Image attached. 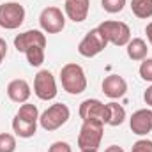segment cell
<instances>
[{
	"label": "cell",
	"instance_id": "obj_18",
	"mask_svg": "<svg viewBox=\"0 0 152 152\" xmlns=\"http://www.w3.org/2000/svg\"><path fill=\"white\" fill-rule=\"evenodd\" d=\"M131 11L140 20L152 18V0H131Z\"/></svg>",
	"mask_w": 152,
	"mask_h": 152
},
{
	"label": "cell",
	"instance_id": "obj_16",
	"mask_svg": "<svg viewBox=\"0 0 152 152\" xmlns=\"http://www.w3.org/2000/svg\"><path fill=\"white\" fill-rule=\"evenodd\" d=\"M12 131L20 138H32L36 134V131H37V122H28V120L14 115V118H12Z\"/></svg>",
	"mask_w": 152,
	"mask_h": 152
},
{
	"label": "cell",
	"instance_id": "obj_10",
	"mask_svg": "<svg viewBox=\"0 0 152 152\" xmlns=\"http://www.w3.org/2000/svg\"><path fill=\"white\" fill-rule=\"evenodd\" d=\"M34 46L46 48V36L41 30H27L14 37V48L21 53H25L27 50H30Z\"/></svg>",
	"mask_w": 152,
	"mask_h": 152
},
{
	"label": "cell",
	"instance_id": "obj_29",
	"mask_svg": "<svg viewBox=\"0 0 152 152\" xmlns=\"http://www.w3.org/2000/svg\"><path fill=\"white\" fill-rule=\"evenodd\" d=\"M104 152H124V149H122V147H118V145H110Z\"/></svg>",
	"mask_w": 152,
	"mask_h": 152
},
{
	"label": "cell",
	"instance_id": "obj_12",
	"mask_svg": "<svg viewBox=\"0 0 152 152\" xmlns=\"http://www.w3.org/2000/svg\"><path fill=\"white\" fill-rule=\"evenodd\" d=\"M103 92L110 99H120L127 92V81L118 75H110L103 80Z\"/></svg>",
	"mask_w": 152,
	"mask_h": 152
},
{
	"label": "cell",
	"instance_id": "obj_9",
	"mask_svg": "<svg viewBox=\"0 0 152 152\" xmlns=\"http://www.w3.org/2000/svg\"><path fill=\"white\" fill-rule=\"evenodd\" d=\"M78 113L81 120H101L103 124L106 122V104L101 103L99 99H85L80 104Z\"/></svg>",
	"mask_w": 152,
	"mask_h": 152
},
{
	"label": "cell",
	"instance_id": "obj_11",
	"mask_svg": "<svg viewBox=\"0 0 152 152\" xmlns=\"http://www.w3.org/2000/svg\"><path fill=\"white\" fill-rule=\"evenodd\" d=\"M129 127L138 136L149 134L152 131V110L142 108V110L134 112V113L131 115V118H129Z\"/></svg>",
	"mask_w": 152,
	"mask_h": 152
},
{
	"label": "cell",
	"instance_id": "obj_7",
	"mask_svg": "<svg viewBox=\"0 0 152 152\" xmlns=\"http://www.w3.org/2000/svg\"><path fill=\"white\" fill-rule=\"evenodd\" d=\"M39 25L46 34H58L66 27V16L58 7H44L39 14Z\"/></svg>",
	"mask_w": 152,
	"mask_h": 152
},
{
	"label": "cell",
	"instance_id": "obj_27",
	"mask_svg": "<svg viewBox=\"0 0 152 152\" xmlns=\"http://www.w3.org/2000/svg\"><path fill=\"white\" fill-rule=\"evenodd\" d=\"M143 101H145V103L152 108V85L145 90V92H143Z\"/></svg>",
	"mask_w": 152,
	"mask_h": 152
},
{
	"label": "cell",
	"instance_id": "obj_15",
	"mask_svg": "<svg viewBox=\"0 0 152 152\" xmlns=\"http://www.w3.org/2000/svg\"><path fill=\"white\" fill-rule=\"evenodd\" d=\"M126 51H127V57H129L131 60L142 62L143 58H147L149 48H147V42L142 37H134L126 44Z\"/></svg>",
	"mask_w": 152,
	"mask_h": 152
},
{
	"label": "cell",
	"instance_id": "obj_8",
	"mask_svg": "<svg viewBox=\"0 0 152 152\" xmlns=\"http://www.w3.org/2000/svg\"><path fill=\"white\" fill-rule=\"evenodd\" d=\"M57 81L51 71L42 69L39 71L34 78V94L37 96L41 101H51L57 97Z\"/></svg>",
	"mask_w": 152,
	"mask_h": 152
},
{
	"label": "cell",
	"instance_id": "obj_1",
	"mask_svg": "<svg viewBox=\"0 0 152 152\" xmlns=\"http://www.w3.org/2000/svg\"><path fill=\"white\" fill-rule=\"evenodd\" d=\"M60 81H62V88L67 94L78 96L81 92L87 90V76L85 71L80 64L69 62L60 69Z\"/></svg>",
	"mask_w": 152,
	"mask_h": 152
},
{
	"label": "cell",
	"instance_id": "obj_21",
	"mask_svg": "<svg viewBox=\"0 0 152 152\" xmlns=\"http://www.w3.org/2000/svg\"><path fill=\"white\" fill-rule=\"evenodd\" d=\"M16 151V138L9 133L0 134V152H14Z\"/></svg>",
	"mask_w": 152,
	"mask_h": 152
},
{
	"label": "cell",
	"instance_id": "obj_20",
	"mask_svg": "<svg viewBox=\"0 0 152 152\" xmlns=\"http://www.w3.org/2000/svg\"><path fill=\"white\" fill-rule=\"evenodd\" d=\"M25 55H27V60L32 67H39L44 62V48H41V46H34V48L27 50Z\"/></svg>",
	"mask_w": 152,
	"mask_h": 152
},
{
	"label": "cell",
	"instance_id": "obj_4",
	"mask_svg": "<svg viewBox=\"0 0 152 152\" xmlns=\"http://www.w3.org/2000/svg\"><path fill=\"white\" fill-rule=\"evenodd\" d=\"M103 36L106 37L108 44L113 46H126L131 41V28L127 23L124 21H113V20H106L97 27Z\"/></svg>",
	"mask_w": 152,
	"mask_h": 152
},
{
	"label": "cell",
	"instance_id": "obj_23",
	"mask_svg": "<svg viewBox=\"0 0 152 152\" xmlns=\"http://www.w3.org/2000/svg\"><path fill=\"white\" fill-rule=\"evenodd\" d=\"M140 76L145 81L152 83V58H143L140 64Z\"/></svg>",
	"mask_w": 152,
	"mask_h": 152
},
{
	"label": "cell",
	"instance_id": "obj_17",
	"mask_svg": "<svg viewBox=\"0 0 152 152\" xmlns=\"http://www.w3.org/2000/svg\"><path fill=\"white\" fill-rule=\"evenodd\" d=\"M126 120V110H124V106L122 104H118V103H108L106 104V122L104 124H108V126H120L122 122Z\"/></svg>",
	"mask_w": 152,
	"mask_h": 152
},
{
	"label": "cell",
	"instance_id": "obj_19",
	"mask_svg": "<svg viewBox=\"0 0 152 152\" xmlns=\"http://www.w3.org/2000/svg\"><path fill=\"white\" fill-rule=\"evenodd\" d=\"M18 117H21V118H25V120H28V122H37L39 120V110L36 104H30V103H23L21 106H20V110L16 112Z\"/></svg>",
	"mask_w": 152,
	"mask_h": 152
},
{
	"label": "cell",
	"instance_id": "obj_6",
	"mask_svg": "<svg viewBox=\"0 0 152 152\" xmlns=\"http://www.w3.org/2000/svg\"><path fill=\"white\" fill-rule=\"evenodd\" d=\"M108 46V41L103 36V32L99 28H92L88 34H85V37L80 41L78 44V53L81 57L92 58L96 55H99L104 48Z\"/></svg>",
	"mask_w": 152,
	"mask_h": 152
},
{
	"label": "cell",
	"instance_id": "obj_24",
	"mask_svg": "<svg viewBox=\"0 0 152 152\" xmlns=\"http://www.w3.org/2000/svg\"><path fill=\"white\" fill-rule=\"evenodd\" d=\"M131 152H152V142L151 140H147V138L138 140V142L133 145Z\"/></svg>",
	"mask_w": 152,
	"mask_h": 152
},
{
	"label": "cell",
	"instance_id": "obj_5",
	"mask_svg": "<svg viewBox=\"0 0 152 152\" xmlns=\"http://www.w3.org/2000/svg\"><path fill=\"white\" fill-rule=\"evenodd\" d=\"M25 21V7L20 2H5L0 5V27L5 30H16Z\"/></svg>",
	"mask_w": 152,
	"mask_h": 152
},
{
	"label": "cell",
	"instance_id": "obj_26",
	"mask_svg": "<svg viewBox=\"0 0 152 152\" xmlns=\"http://www.w3.org/2000/svg\"><path fill=\"white\" fill-rule=\"evenodd\" d=\"M5 57H7V42H5V39L0 37V66H2Z\"/></svg>",
	"mask_w": 152,
	"mask_h": 152
},
{
	"label": "cell",
	"instance_id": "obj_13",
	"mask_svg": "<svg viewBox=\"0 0 152 152\" xmlns=\"http://www.w3.org/2000/svg\"><path fill=\"white\" fill-rule=\"evenodd\" d=\"M30 94H32V88H30V85H28L27 80L16 78V80H12V81L7 85V96H9V99H11L12 103L23 104V103L28 101Z\"/></svg>",
	"mask_w": 152,
	"mask_h": 152
},
{
	"label": "cell",
	"instance_id": "obj_22",
	"mask_svg": "<svg viewBox=\"0 0 152 152\" xmlns=\"http://www.w3.org/2000/svg\"><path fill=\"white\" fill-rule=\"evenodd\" d=\"M101 5L106 12L115 14V12H120L126 5V0H101Z\"/></svg>",
	"mask_w": 152,
	"mask_h": 152
},
{
	"label": "cell",
	"instance_id": "obj_28",
	"mask_svg": "<svg viewBox=\"0 0 152 152\" xmlns=\"http://www.w3.org/2000/svg\"><path fill=\"white\" fill-rule=\"evenodd\" d=\"M145 34H147L149 42L152 44V21H151V23H147V27H145Z\"/></svg>",
	"mask_w": 152,
	"mask_h": 152
},
{
	"label": "cell",
	"instance_id": "obj_25",
	"mask_svg": "<svg viewBox=\"0 0 152 152\" xmlns=\"http://www.w3.org/2000/svg\"><path fill=\"white\" fill-rule=\"evenodd\" d=\"M48 152H73V149H71V145L66 143V142H55V143L50 145Z\"/></svg>",
	"mask_w": 152,
	"mask_h": 152
},
{
	"label": "cell",
	"instance_id": "obj_14",
	"mask_svg": "<svg viewBox=\"0 0 152 152\" xmlns=\"http://www.w3.org/2000/svg\"><path fill=\"white\" fill-rule=\"evenodd\" d=\"M88 9H90V0H66L64 5L66 16L75 23H81L87 20Z\"/></svg>",
	"mask_w": 152,
	"mask_h": 152
},
{
	"label": "cell",
	"instance_id": "obj_3",
	"mask_svg": "<svg viewBox=\"0 0 152 152\" xmlns=\"http://www.w3.org/2000/svg\"><path fill=\"white\" fill-rule=\"evenodd\" d=\"M69 117H71V112L66 104L55 103L39 115V124L44 131H57L69 120Z\"/></svg>",
	"mask_w": 152,
	"mask_h": 152
},
{
	"label": "cell",
	"instance_id": "obj_2",
	"mask_svg": "<svg viewBox=\"0 0 152 152\" xmlns=\"http://www.w3.org/2000/svg\"><path fill=\"white\" fill-rule=\"evenodd\" d=\"M104 134V124L101 120H83V126L78 134L80 151H97Z\"/></svg>",
	"mask_w": 152,
	"mask_h": 152
},
{
	"label": "cell",
	"instance_id": "obj_30",
	"mask_svg": "<svg viewBox=\"0 0 152 152\" xmlns=\"http://www.w3.org/2000/svg\"><path fill=\"white\" fill-rule=\"evenodd\" d=\"M80 152H88V151H80ZM90 152H97V151H90Z\"/></svg>",
	"mask_w": 152,
	"mask_h": 152
}]
</instances>
